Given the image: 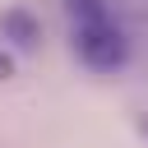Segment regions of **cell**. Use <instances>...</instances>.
Returning <instances> with one entry per match:
<instances>
[{
	"label": "cell",
	"instance_id": "3",
	"mask_svg": "<svg viewBox=\"0 0 148 148\" xmlns=\"http://www.w3.org/2000/svg\"><path fill=\"white\" fill-rule=\"evenodd\" d=\"M14 74H18V60H14V51H5V46H0V83H5V79H14Z\"/></svg>",
	"mask_w": 148,
	"mask_h": 148
},
{
	"label": "cell",
	"instance_id": "1",
	"mask_svg": "<svg viewBox=\"0 0 148 148\" xmlns=\"http://www.w3.org/2000/svg\"><path fill=\"white\" fill-rule=\"evenodd\" d=\"M65 14H69V46L88 69L111 74L130 60V42L102 0H65Z\"/></svg>",
	"mask_w": 148,
	"mask_h": 148
},
{
	"label": "cell",
	"instance_id": "2",
	"mask_svg": "<svg viewBox=\"0 0 148 148\" xmlns=\"http://www.w3.org/2000/svg\"><path fill=\"white\" fill-rule=\"evenodd\" d=\"M0 37H9L14 46H37L42 28H37V18H32L28 9H5V14H0Z\"/></svg>",
	"mask_w": 148,
	"mask_h": 148
}]
</instances>
